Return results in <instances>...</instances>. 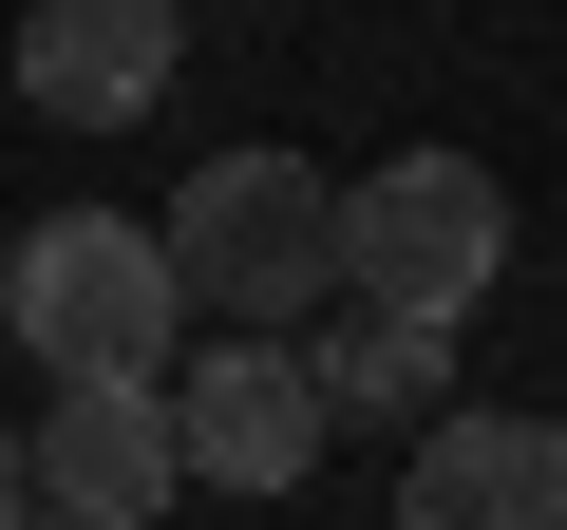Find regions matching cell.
<instances>
[{"label": "cell", "mask_w": 567, "mask_h": 530, "mask_svg": "<svg viewBox=\"0 0 567 530\" xmlns=\"http://www.w3.org/2000/svg\"><path fill=\"white\" fill-rule=\"evenodd\" d=\"M341 285L360 304H416V323H473L511 285V190L473 152H379L341 171Z\"/></svg>", "instance_id": "3"}, {"label": "cell", "mask_w": 567, "mask_h": 530, "mask_svg": "<svg viewBox=\"0 0 567 530\" xmlns=\"http://www.w3.org/2000/svg\"><path fill=\"white\" fill-rule=\"evenodd\" d=\"M20 473H39V511H76V530H152V511L189 492L171 379H58V417L20 436Z\"/></svg>", "instance_id": "5"}, {"label": "cell", "mask_w": 567, "mask_h": 530, "mask_svg": "<svg viewBox=\"0 0 567 530\" xmlns=\"http://www.w3.org/2000/svg\"><path fill=\"white\" fill-rule=\"evenodd\" d=\"M322 360V398L341 417H435V379H454V323H416V304H360L341 342H303Z\"/></svg>", "instance_id": "8"}, {"label": "cell", "mask_w": 567, "mask_h": 530, "mask_svg": "<svg viewBox=\"0 0 567 530\" xmlns=\"http://www.w3.org/2000/svg\"><path fill=\"white\" fill-rule=\"evenodd\" d=\"M322 436H341V398H322V360L284 323L171 342V455H189V492H303Z\"/></svg>", "instance_id": "4"}, {"label": "cell", "mask_w": 567, "mask_h": 530, "mask_svg": "<svg viewBox=\"0 0 567 530\" xmlns=\"http://www.w3.org/2000/svg\"><path fill=\"white\" fill-rule=\"evenodd\" d=\"M171 58H189V20L171 0H20V114H58V133H114V114H152L171 95Z\"/></svg>", "instance_id": "6"}, {"label": "cell", "mask_w": 567, "mask_h": 530, "mask_svg": "<svg viewBox=\"0 0 567 530\" xmlns=\"http://www.w3.org/2000/svg\"><path fill=\"white\" fill-rule=\"evenodd\" d=\"M152 246H171L189 323H303V304L341 285V171H303V152H208Z\"/></svg>", "instance_id": "1"}, {"label": "cell", "mask_w": 567, "mask_h": 530, "mask_svg": "<svg viewBox=\"0 0 567 530\" xmlns=\"http://www.w3.org/2000/svg\"><path fill=\"white\" fill-rule=\"evenodd\" d=\"M0 342H39L58 379H171L189 285H171L152 227H114V208H39L20 246H0Z\"/></svg>", "instance_id": "2"}, {"label": "cell", "mask_w": 567, "mask_h": 530, "mask_svg": "<svg viewBox=\"0 0 567 530\" xmlns=\"http://www.w3.org/2000/svg\"><path fill=\"white\" fill-rule=\"evenodd\" d=\"M20 511H39V473H20V417H0V530H20Z\"/></svg>", "instance_id": "9"}, {"label": "cell", "mask_w": 567, "mask_h": 530, "mask_svg": "<svg viewBox=\"0 0 567 530\" xmlns=\"http://www.w3.org/2000/svg\"><path fill=\"white\" fill-rule=\"evenodd\" d=\"M20 530H76V511H20Z\"/></svg>", "instance_id": "10"}, {"label": "cell", "mask_w": 567, "mask_h": 530, "mask_svg": "<svg viewBox=\"0 0 567 530\" xmlns=\"http://www.w3.org/2000/svg\"><path fill=\"white\" fill-rule=\"evenodd\" d=\"M398 530H567V417H435Z\"/></svg>", "instance_id": "7"}]
</instances>
